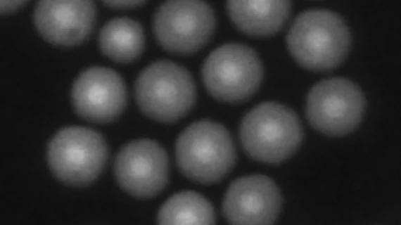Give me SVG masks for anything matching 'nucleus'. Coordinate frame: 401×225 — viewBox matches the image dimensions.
I'll list each match as a JSON object with an SVG mask.
<instances>
[{"instance_id":"1","label":"nucleus","mask_w":401,"mask_h":225,"mask_svg":"<svg viewBox=\"0 0 401 225\" xmlns=\"http://www.w3.org/2000/svg\"><path fill=\"white\" fill-rule=\"evenodd\" d=\"M287 44L301 66L326 71L337 67L345 59L350 46V34L336 13L322 9L309 10L293 22Z\"/></svg>"},{"instance_id":"2","label":"nucleus","mask_w":401,"mask_h":225,"mask_svg":"<svg viewBox=\"0 0 401 225\" xmlns=\"http://www.w3.org/2000/svg\"><path fill=\"white\" fill-rule=\"evenodd\" d=\"M240 136L250 157L260 162L278 163L298 149L303 139V129L292 110L267 102L246 115L241 124Z\"/></svg>"},{"instance_id":"3","label":"nucleus","mask_w":401,"mask_h":225,"mask_svg":"<svg viewBox=\"0 0 401 225\" xmlns=\"http://www.w3.org/2000/svg\"><path fill=\"white\" fill-rule=\"evenodd\" d=\"M177 163L189 178L205 184L224 177L235 162L231 137L220 124L196 122L179 135L176 145Z\"/></svg>"},{"instance_id":"4","label":"nucleus","mask_w":401,"mask_h":225,"mask_svg":"<svg viewBox=\"0 0 401 225\" xmlns=\"http://www.w3.org/2000/svg\"><path fill=\"white\" fill-rule=\"evenodd\" d=\"M135 95L141 110L163 122L182 117L192 107L196 90L189 72L168 60L151 63L139 74Z\"/></svg>"},{"instance_id":"5","label":"nucleus","mask_w":401,"mask_h":225,"mask_svg":"<svg viewBox=\"0 0 401 225\" xmlns=\"http://www.w3.org/2000/svg\"><path fill=\"white\" fill-rule=\"evenodd\" d=\"M108 155L103 137L84 127L70 126L57 131L47 148V160L55 176L73 186L87 184L102 171Z\"/></svg>"},{"instance_id":"6","label":"nucleus","mask_w":401,"mask_h":225,"mask_svg":"<svg viewBox=\"0 0 401 225\" xmlns=\"http://www.w3.org/2000/svg\"><path fill=\"white\" fill-rule=\"evenodd\" d=\"M263 75L257 53L240 44H227L214 50L203 67L208 91L216 98L227 102L242 101L259 87Z\"/></svg>"},{"instance_id":"7","label":"nucleus","mask_w":401,"mask_h":225,"mask_svg":"<svg viewBox=\"0 0 401 225\" xmlns=\"http://www.w3.org/2000/svg\"><path fill=\"white\" fill-rule=\"evenodd\" d=\"M365 105L364 94L356 84L345 78H331L318 82L310 91L307 115L318 131L343 136L360 123Z\"/></svg>"},{"instance_id":"8","label":"nucleus","mask_w":401,"mask_h":225,"mask_svg":"<svg viewBox=\"0 0 401 225\" xmlns=\"http://www.w3.org/2000/svg\"><path fill=\"white\" fill-rule=\"evenodd\" d=\"M215 27L211 7L198 1H170L157 9L153 30L165 49L177 53L194 52L210 39Z\"/></svg>"},{"instance_id":"9","label":"nucleus","mask_w":401,"mask_h":225,"mask_svg":"<svg viewBox=\"0 0 401 225\" xmlns=\"http://www.w3.org/2000/svg\"><path fill=\"white\" fill-rule=\"evenodd\" d=\"M168 170L165 150L147 139L125 145L115 161L119 184L129 193L140 198L151 197L162 191L167 181Z\"/></svg>"},{"instance_id":"10","label":"nucleus","mask_w":401,"mask_h":225,"mask_svg":"<svg viewBox=\"0 0 401 225\" xmlns=\"http://www.w3.org/2000/svg\"><path fill=\"white\" fill-rule=\"evenodd\" d=\"M71 97L76 112L96 122H110L124 110L126 86L115 70L94 66L82 71L73 83Z\"/></svg>"},{"instance_id":"11","label":"nucleus","mask_w":401,"mask_h":225,"mask_svg":"<svg viewBox=\"0 0 401 225\" xmlns=\"http://www.w3.org/2000/svg\"><path fill=\"white\" fill-rule=\"evenodd\" d=\"M282 198L276 184L264 175H249L234 181L225 194L223 209L235 224H271L278 218Z\"/></svg>"},{"instance_id":"12","label":"nucleus","mask_w":401,"mask_h":225,"mask_svg":"<svg viewBox=\"0 0 401 225\" xmlns=\"http://www.w3.org/2000/svg\"><path fill=\"white\" fill-rule=\"evenodd\" d=\"M96 18L91 1H40L33 13L40 34L53 44L65 46L82 42L91 33Z\"/></svg>"},{"instance_id":"13","label":"nucleus","mask_w":401,"mask_h":225,"mask_svg":"<svg viewBox=\"0 0 401 225\" xmlns=\"http://www.w3.org/2000/svg\"><path fill=\"white\" fill-rule=\"evenodd\" d=\"M291 10L288 1H231L227 11L235 25L255 36H268L278 32Z\"/></svg>"},{"instance_id":"14","label":"nucleus","mask_w":401,"mask_h":225,"mask_svg":"<svg viewBox=\"0 0 401 225\" xmlns=\"http://www.w3.org/2000/svg\"><path fill=\"white\" fill-rule=\"evenodd\" d=\"M145 38L140 23L126 17L113 18L102 27L98 44L101 51L108 58L127 63L142 53Z\"/></svg>"},{"instance_id":"15","label":"nucleus","mask_w":401,"mask_h":225,"mask_svg":"<svg viewBox=\"0 0 401 225\" xmlns=\"http://www.w3.org/2000/svg\"><path fill=\"white\" fill-rule=\"evenodd\" d=\"M158 220L162 224H211L215 223V216L204 197L196 192L183 191L163 205Z\"/></svg>"},{"instance_id":"16","label":"nucleus","mask_w":401,"mask_h":225,"mask_svg":"<svg viewBox=\"0 0 401 225\" xmlns=\"http://www.w3.org/2000/svg\"><path fill=\"white\" fill-rule=\"evenodd\" d=\"M144 1H104L103 4L109 7L115 8H129L137 7L143 4Z\"/></svg>"},{"instance_id":"17","label":"nucleus","mask_w":401,"mask_h":225,"mask_svg":"<svg viewBox=\"0 0 401 225\" xmlns=\"http://www.w3.org/2000/svg\"><path fill=\"white\" fill-rule=\"evenodd\" d=\"M25 1H1V13H8L17 10L23 6Z\"/></svg>"}]
</instances>
